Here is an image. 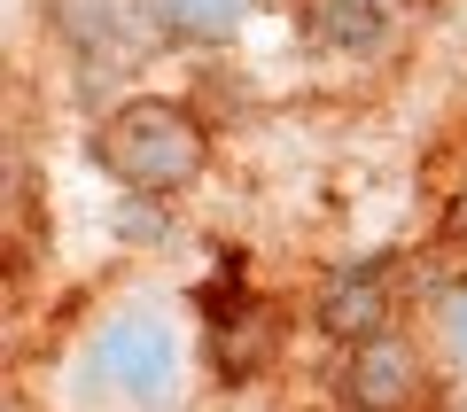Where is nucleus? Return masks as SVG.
Segmentation results:
<instances>
[{
	"label": "nucleus",
	"mask_w": 467,
	"mask_h": 412,
	"mask_svg": "<svg viewBox=\"0 0 467 412\" xmlns=\"http://www.w3.org/2000/svg\"><path fill=\"white\" fill-rule=\"evenodd\" d=\"M94 164L109 171L125 195L171 202L180 187L202 180V164H211V125H202L187 101H171V94H133V101H117L94 125Z\"/></svg>",
	"instance_id": "obj_1"
},
{
	"label": "nucleus",
	"mask_w": 467,
	"mask_h": 412,
	"mask_svg": "<svg viewBox=\"0 0 467 412\" xmlns=\"http://www.w3.org/2000/svg\"><path fill=\"white\" fill-rule=\"evenodd\" d=\"M304 32L319 47H374L389 32V8H374V0H304Z\"/></svg>",
	"instance_id": "obj_7"
},
{
	"label": "nucleus",
	"mask_w": 467,
	"mask_h": 412,
	"mask_svg": "<svg viewBox=\"0 0 467 412\" xmlns=\"http://www.w3.org/2000/svg\"><path fill=\"white\" fill-rule=\"evenodd\" d=\"M180 374V335L156 312H117L109 327L86 343V389L125 397V405H156Z\"/></svg>",
	"instance_id": "obj_2"
},
{
	"label": "nucleus",
	"mask_w": 467,
	"mask_h": 412,
	"mask_svg": "<svg viewBox=\"0 0 467 412\" xmlns=\"http://www.w3.org/2000/svg\"><path fill=\"white\" fill-rule=\"evenodd\" d=\"M202 327H211V366L218 381H257L273 358V304L257 296L250 281H242V264H218V281L202 288Z\"/></svg>",
	"instance_id": "obj_3"
},
{
	"label": "nucleus",
	"mask_w": 467,
	"mask_h": 412,
	"mask_svg": "<svg viewBox=\"0 0 467 412\" xmlns=\"http://www.w3.org/2000/svg\"><path fill=\"white\" fill-rule=\"evenodd\" d=\"M374 8H405V0H374Z\"/></svg>",
	"instance_id": "obj_10"
},
{
	"label": "nucleus",
	"mask_w": 467,
	"mask_h": 412,
	"mask_svg": "<svg viewBox=\"0 0 467 412\" xmlns=\"http://www.w3.org/2000/svg\"><path fill=\"white\" fill-rule=\"evenodd\" d=\"M389 312H398V257H350L319 281V335L335 343H367V335H389Z\"/></svg>",
	"instance_id": "obj_4"
},
{
	"label": "nucleus",
	"mask_w": 467,
	"mask_h": 412,
	"mask_svg": "<svg viewBox=\"0 0 467 412\" xmlns=\"http://www.w3.org/2000/svg\"><path fill=\"white\" fill-rule=\"evenodd\" d=\"M149 24L180 47H226L242 24H250V0H140Z\"/></svg>",
	"instance_id": "obj_6"
},
{
	"label": "nucleus",
	"mask_w": 467,
	"mask_h": 412,
	"mask_svg": "<svg viewBox=\"0 0 467 412\" xmlns=\"http://www.w3.org/2000/svg\"><path fill=\"white\" fill-rule=\"evenodd\" d=\"M429 374H420V350L405 343L398 327L389 335H367V343L343 350V405L350 412H413Z\"/></svg>",
	"instance_id": "obj_5"
},
{
	"label": "nucleus",
	"mask_w": 467,
	"mask_h": 412,
	"mask_svg": "<svg viewBox=\"0 0 467 412\" xmlns=\"http://www.w3.org/2000/svg\"><path fill=\"white\" fill-rule=\"evenodd\" d=\"M444 327H451V358L467 366V296H451V312H444Z\"/></svg>",
	"instance_id": "obj_9"
},
{
	"label": "nucleus",
	"mask_w": 467,
	"mask_h": 412,
	"mask_svg": "<svg viewBox=\"0 0 467 412\" xmlns=\"http://www.w3.org/2000/svg\"><path fill=\"white\" fill-rule=\"evenodd\" d=\"M63 32L78 39L86 55H117V16H109V0H63Z\"/></svg>",
	"instance_id": "obj_8"
}]
</instances>
